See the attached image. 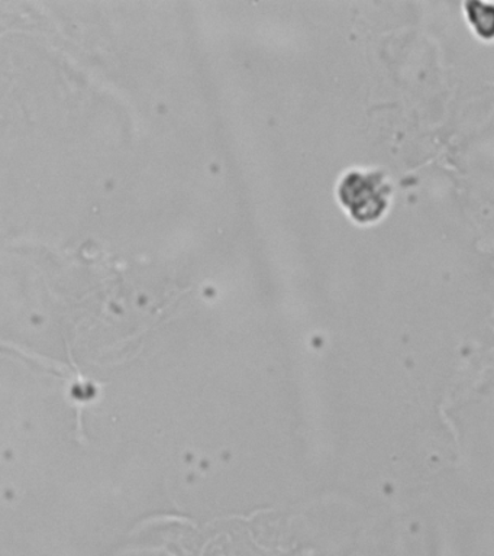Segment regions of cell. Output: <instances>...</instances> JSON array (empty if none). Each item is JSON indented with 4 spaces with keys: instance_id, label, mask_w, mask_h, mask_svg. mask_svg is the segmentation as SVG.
I'll return each mask as SVG.
<instances>
[{
    "instance_id": "6da1fadb",
    "label": "cell",
    "mask_w": 494,
    "mask_h": 556,
    "mask_svg": "<svg viewBox=\"0 0 494 556\" xmlns=\"http://www.w3.org/2000/svg\"><path fill=\"white\" fill-rule=\"evenodd\" d=\"M390 187L379 173L353 172L342 178V206L362 224L379 220L389 206Z\"/></svg>"
}]
</instances>
